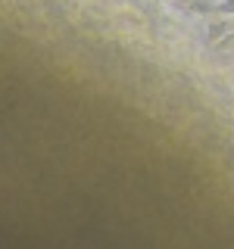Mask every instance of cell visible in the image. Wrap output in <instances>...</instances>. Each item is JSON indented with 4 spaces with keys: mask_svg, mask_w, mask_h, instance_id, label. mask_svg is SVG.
<instances>
[{
    "mask_svg": "<svg viewBox=\"0 0 234 249\" xmlns=\"http://www.w3.org/2000/svg\"><path fill=\"white\" fill-rule=\"evenodd\" d=\"M215 13H234V0H222V3H215L213 6Z\"/></svg>",
    "mask_w": 234,
    "mask_h": 249,
    "instance_id": "1",
    "label": "cell"
}]
</instances>
